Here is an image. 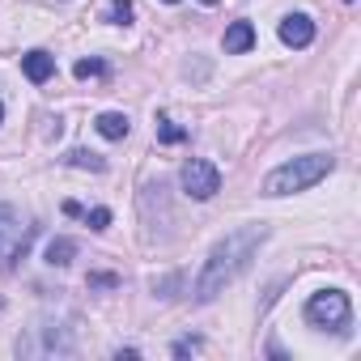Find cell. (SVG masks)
<instances>
[{"label": "cell", "mask_w": 361, "mask_h": 361, "mask_svg": "<svg viewBox=\"0 0 361 361\" xmlns=\"http://www.w3.org/2000/svg\"><path fill=\"white\" fill-rule=\"evenodd\" d=\"M348 314H353V306H348V293H340V289H323L306 302V319L314 327H344Z\"/></svg>", "instance_id": "3"}, {"label": "cell", "mask_w": 361, "mask_h": 361, "mask_svg": "<svg viewBox=\"0 0 361 361\" xmlns=\"http://www.w3.org/2000/svg\"><path fill=\"white\" fill-rule=\"evenodd\" d=\"M310 39H314V22L306 13H289L281 22V43L285 47H310Z\"/></svg>", "instance_id": "5"}, {"label": "cell", "mask_w": 361, "mask_h": 361, "mask_svg": "<svg viewBox=\"0 0 361 361\" xmlns=\"http://www.w3.org/2000/svg\"><path fill=\"white\" fill-rule=\"evenodd\" d=\"M106 22H115V26H128V22H132V0H111Z\"/></svg>", "instance_id": "12"}, {"label": "cell", "mask_w": 361, "mask_h": 361, "mask_svg": "<svg viewBox=\"0 0 361 361\" xmlns=\"http://www.w3.org/2000/svg\"><path fill=\"white\" fill-rule=\"evenodd\" d=\"M200 5H217V0H200Z\"/></svg>", "instance_id": "16"}, {"label": "cell", "mask_w": 361, "mask_h": 361, "mask_svg": "<svg viewBox=\"0 0 361 361\" xmlns=\"http://www.w3.org/2000/svg\"><path fill=\"white\" fill-rule=\"evenodd\" d=\"M94 128H98V132H102V136H106V140H123V136H128V128H132V123H128V115H119V111H102V115H98V123H94Z\"/></svg>", "instance_id": "8"}, {"label": "cell", "mask_w": 361, "mask_h": 361, "mask_svg": "<svg viewBox=\"0 0 361 361\" xmlns=\"http://www.w3.org/2000/svg\"><path fill=\"white\" fill-rule=\"evenodd\" d=\"M68 166H77V170H106V161L98 153H90V149H73L68 153Z\"/></svg>", "instance_id": "10"}, {"label": "cell", "mask_w": 361, "mask_h": 361, "mask_svg": "<svg viewBox=\"0 0 361 361\" xmlns=\"http://www.w3.org/2000/svg\"><path fill=\"white\" fill-rule=\"evenodd\" d=\"M22 73H26L35 85H43V81L56 73V60H51L47 51H26V56H22Z\"/></svg>", "instance_id": "6"}, {"label": "cell", "mask_w": 361, "mask_h": 361, "mask_svg": "<svg viewBox=\"0 0 361 361\" xmlns=\"http://www.w3.org/2000/svg\"><path fill=\"white\" fill-rule=\"evenodd\" d=\"M73 73H77L81 81H90V77H102V73H106V64H102V60H77V68H73Z\"/></svg>", "instance_id": "14"}, {"label": "cell", "mask_w": 361, "mask_h": 361, "mask_svg": "<svg viewBox=\"0 0 361 361\" xmlns=\"http://www.w3.org/2000/svg\"><path fill=\"white\" fill-rule=\"evenodd\" d=\"M255 47V26L251 22H234L230 30H226V51L230 56H243V51H251Z\"/></svg>", "instance_id": "7"}, {"label": "cell", "mask_w": 361, "mask_h": 361, "mask_svg": "<svg viewBox=\"0 0 361 361\" xmlns=\"http://www.w3.org/2000/svg\"><path fill=\"white\" fill-rule=\"evenodd\" d=\"M264 238H268V226H243V230L226 234L204 259V272L196 281V302H213L217 293H226L238 281V272H247V264L255 259Z\"/></svg>", "instance_id": "1"}, {"label": "cell", "mask_w": 361, "mask_h": 361, "mask_svg": "<svg viewBox=\"0 0 361 361\" xmlns=\"http://www.w3.org/2000/svg\"><path fill=\"white\" fill-rule=\"evenodd\" d=\"M166 5H178V0H166Z\"/></svg>", "instance_id": "17"}, {"label": "cell", "mask_w": 361, "mask_h": 361, "mask_svg": "<svg viewBox=\"0 0 361 361\" xmlns=\"http://www.w3.org/2000/svg\"><path fill=\"white\" fill-rule=\"evenodd\" d=\"M0 119H5V106H0Z\"/></svg>", "instance_id": "18"}, {"label": "cell", "mask_w": 361, "mask_h": 361, "mask_svg": "<svg viewBox=\"0 0 361 361\" xmlns=\"http://www.w3.org/2000/svg\"><path fill=\"white\" fill-rule=\"evenodd\" d=\"M73 255H77V243H73V238H51V243H47V264H51V268L73 264Z\"/></svg>", "instance_id": "9"}, {"label": "cell", "mask_w": 361, "mask_h": 361, "mask_svg": "<svg viewBox=\"0 0 361 361\" xmlns=\"http://www.w3.org/2000/svg\"><path fill=\"white\" fill-rule=\"evenodd\" d=\"M157 136H161L166 145H178V140H183L188 132H183V128H178L174 119H166V115H161V119H157Z\"/></svg>", "instance_id": "13"}, {"label": "cell", "mask_w": 361, "mask_h": 361, "mask_svg": "<svg viewBox=\"0 0 361 361\" xmlns=\"http://www.w3.org/2000/svg\"><path fill=\"white\" fill-rule=\"evenodd\" d=\"M178 178H183V192H188L192 200H213V196L221 192V170H217L213 161H204V157H188Z\"/></svg>", "instance_id": "4"}, {"label": "cell", "mask_w": 361, "mask_h": 361, "mask_svg": "<svg viewBox=\"0 0 361 361\" xmlns=\"http://www.w3.org/2000/svg\"><path fill=\"white\" fill-rule=\"evenodd\" d=\"M85 221H90V230H106L111 226V213L106 209H94V213H85Z\"/></svg>", "instance_id": "15"}, {"label": "cell", "mask_w": 361, "mask_h": 361, "mask_svg": "<svg viewBox=\"0 0 361 361\" xmlns=\"http://www.w3.org/2000/svg\"><path fill=\"white\" fill-rule=\"evenodd\" d=\"M336 157L331 153H306V157H293V161H281L268 178H264V196H289V192H306L314 188L323 174H331Z\"/></svg>", "instance_id": "2"}, {"label": "cell", "mask_w": 361, "mask_h": 361, "mask_svg": "<svg viewBox=\"0 0 361 361\" xmlns=\"http://www.w3.org/2000/svg\"><path fill=\"white\" fill-rule=\"evenodd\" d=\"M18 234V213L9 209V204H0V251L9 247V238Z\"/></svg>", "instance_id": "11"}]
</instances>
